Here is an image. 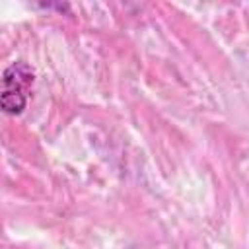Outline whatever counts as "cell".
Here are the masks:
<instances>
[{"label": "cell", "mask_w": 249, "mask_h": 249, "mask_svg": "<svg viewBox=\"0 0 249 249\" xmlns=\"http://www.w3.org/2000/svg\"><path fill=\"white\" fill-rule=\"evenodd\" d=\"M33 80H35V72L25 60H16L4 70L2 95H0V103H2L4 113L19 115L25 109Z\"/></svg>", "instance_id": "cell-1"}]
</instances>
